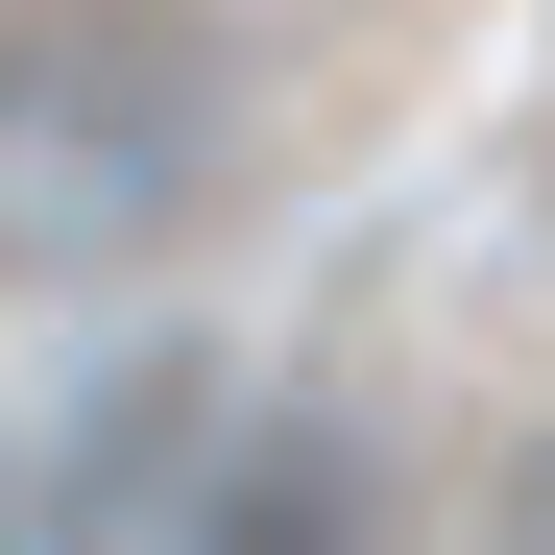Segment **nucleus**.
<instances>
[{
  "label": "nucleus",
  "mask_w": 555,
  "mask_h": 555,
  "mask_svg": "<svg viewBox=\"0 0 555 555\" xmlns=\"http://www.w3.org/2000/svg\"><path fill=\"white\" fill-rule=\"evenodd\" d=\"M169 194H194V73H169L145 25L0 49V242H25V266H98V242H145Z\"/></svg>",
  "instance_id": "obj_1"
},
{
  "label": "nucleus",
  "mask_w": 555,
  "mask_h": 555,
  "mask_svg": "<svg viewBox=\"0 0 555 555\" xmlns=\"http://www.w3.org/2000/svg\"><path fill=\"white\" fill-rule=\"evenodd\" d=\"M169 555H362V483H338L314 435H242L218 483H194V531H169Z\"/></svg>",
  "instance_id": "obj_2"
}]
</instances>
